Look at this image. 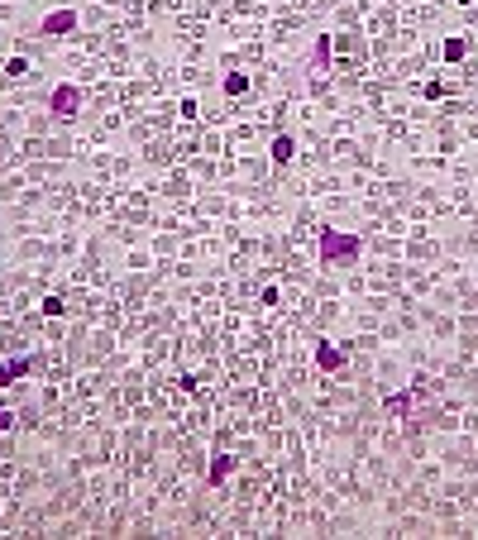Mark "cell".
Wrapping results in <instances>:
<instances>
[{
  "mask_svg": "<svg viewBox=\"0 0 478 540\" xmlns=\"http://www.w3.org/2000/svg\"><path fill=\"white\" fill-rule=\"evenodd\" d=\"M359 235H349V230H320V244H316V254H320V263L325 268H335V263H354L359 258Z\"/></svg>",
  "mask_w": 478,
  "mask_h": 540,
  "instance_id": "1",
  "label": "cell"
},
{
  "mask_svg": "<svg viewBox=\"0 0 478 540\" xmlns=\"http://www.w3.org/2000/svg\"><path fill=\"white\" fill-rule=\"evenodd\" d=\"M77 110H81V86H72V81L53 86V96H48V115H57V120H72Z\"/></svg>",
  "mask_w": 478,
  "mask_h": 540,
  "instance_id": "2",
  "label": "cell"
},
{
  "mask_svg": "<svg viewBox=\"0 0 478 540\" xmlns=\"http://www.w3.org/2000/svg\"><path fill=\"white\" fill-rule=\"evenodd\" d=\"M43 34H48V39H57V34H72V29H77V10H53V15H43Z\"/></svg>",
  "mask_w": 478,
  "mask_h": 540,
  "instance_id": "3",
  "label": "cell"
},
{
  "mask_svg": "<svg viewBox=\"0 0 478 540\" xmlns=\"http://www.w3.org/2000/svg\"><path fill=\"white\" fill-rule=\"evenodd\" d=\"M316 364L325 373H340V368H345V349H335L330 340H316Z\"/></svg>",
  "mask_w": 478,
  "mask_h": 540,
  "instance_id": "4",
  "label": "cell"
},
{
  "mask_svg": "<svg viewBox=\"0 0 478 540\" xmlns=\"http://www.w3.org/2000/svg\"><path fill=\"white\" fill-rule=\"evenodd\" d=\"M25 373H34V359H10V364H0V387L20 382Z\"/></svg>",
  "mask_w": 478,
  "mask_h": 540,
  "instance_id": "5",
  "label": "cell"
},
{
  "mask_svg": "<svg viewBox=\"0 0 478 540\" xmlns=\"http://www.w3.org/2000/svg\"><path fill=\"white\" fill-rule=\"evenodd\" d=\"M292 158H296V139L292 134H278V139H273V162H278V167H287Z\"/></svg>",
  "mask_w": 478,
  "mask_h": 540,
  "instance_id": "6",
  "label": "cell"
},
{
  "mask_svg": "<svg viewBox=\"0 0 478 540\" xmlns=\"http://www.w3.org/2000/svg\"><path fill=\"white\" fill-rule=\"evenodd\" d=\"M416 392H421V387H411V392H397V397H383V411H388V416H407Z\"/></svg>",
  "mask_w": 478,
  "mask_h": 540,
  "instance_id": "7",
  "label": "cell"
},
{
  "mask_svg": "<svg viewBox=\"0 0 478 540\" xmlns=\"http://www.w3.org/2000/svg\"><path fill=\"white\" fill-rule=\"evenodd\" d=\"M230 473H235V459H230V455H215L211 459V487H220Z\"/></svg>",
  "mask_w": 478,
  "mask_h": 540,
  "instance_id": "8",
  "label": "cell"
},
{
  "mask_svg": "<svg viewBox=\"0 0 478 540\" xmlns=\"http://www.w3.org/2000/svg\"><path fill=\"white\" fill-rule=\"evenodd\" d=\"M440 57H445V62H464V39H445V43H440Z\"/></svg>",
  "mask_w": 478,
  "mask_h": 540,
  "instance_id": "9",
  "label": "cell"
},
{
  "mask_svg": "<svg viewBox=\"0 0 478 540\" xmlns=\"http://www.w3.org/2000/svg\"><path fill=\"white\" fill-rule=\"evenodd\" d=\"M311 62H316V72H325V67H330V34H325V39H316V53H311Z\"/></svg>",
  "mask_w": 478,
  "mask_h": 540,
  "instance_id": "10",
  "label": "cell"
},
{
  "mask_svg": "<svg viewBox=\"0 0 478 540\" xmlns=\"http://www.w3.org/2000/svg\"><path fill=\"white\" fill-rule=\"evenodd\" d=\"M67 311V301L62 297H43V316H62Z\"/></svg>",
  "mask_w": 478,
  "mask_h": 540,
  "instance_id": "11",
  "label": "cell"
},
{
  "mask_svg": "<svg viewBox=\"0 0 478 540\" xmlns=\"http://www.w3.org/2000/svg\"><path fill=\"white\" fill-rule=\"evenodd\" d=\"M225 91H230V96H244V91H249V77H225Z\"/></svg>",
  "mask_w": 478,
  "mask_h": 540,
  "instance_id": "12",
  "label": "cell"
},
{
  "mask_svg": "<svg viewBox=\"0 0 478 540\" xmlns=\"http://www.w3.org/2000/svg\"><path fill=\"white\" fill-rule=\"evenodd\" d=\"M5 72H10V77H25V72H29V57H10V67H5Z\"/></svg>",
  "mask_w": 478,
  "mask_h": 540,
  "instance_id": "13",
  "label": "cell"
},
{
  "mask_svg": "<svg viewBox=\"0 0 478 540\" xmlns=\"http://www.w3.org/2000/svg\"><path fill=\"white\" fill-rule=\"evenodd\" d=\"M10 426H15V411H10V406H5V402H0V435H5V431H10Z\"/></svg>",
  "mask_w": 478,
  "mask_h": 540,
  "instance_id": "14",
  "label": "cell"
}]
</instances>
